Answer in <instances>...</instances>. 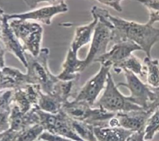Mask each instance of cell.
<instances>
[{
    "instance_id": "6da1fadb",
    "label": "cell",
    "mask_w": 159,
    "mask_h": 141,
    "mask_svg": "<svg viewBox=\"0 0 159 141\" xmlns=\"http://www.w3.org/2000/svg\"><path fill=\"white\" fill-rule=\"evenodd\" d=\"M112 24V41L114 43L130 40L137 44L147 57H151V50L159 40V29L148 24L139 23L114 16L108 13Z\"/></svg>"
},
{
    "instance_id": "7a4b0ae2",
    "label": "cell",
    "mask_w": 159,
    "mask_h": 141,
    "mask_svg": "<svg viewBox=\"0 0 159 141\" xmlns=\"http://www.w3.org/2000/svg\"><path fill=\"white\" fill-rule=\"evenodd\" d=\"M91 12L92 16H96L98 20L94 29L89 52L84 59L86 68L107 52L108 43L112 41V24L108 18V11L94 6L92 7Z\"/></svg>"
},
{
    "instance_id": "3957f363",
    "label": "cell",
    "mask_w": 159,
    "mask_h": 141,
    "mask_svg": "<svg viewBox=\"0 0 159 141\" xmlns=\"http://www.w3.org/2000/svg\"><path fill=\"white\" fill-rule=\"evenodd\" d=\"M49 49L42 48L39 55L33 56L25 52L27 61V73L30 83L39 84L42 91L52 94L56 83L59 81L57 76L53 75L48 68Z\"/></svg>"
},
{
    "instance_id": "277c9868",
    "label": "cell",
    "mask_w": 159,
    "mask_h": 141,
    "mask_svg": "<svg viewBox=\"0 0 159 141\" xmlns=\"http://www.w3.org/2000/svg\"><path fill=\"white\" fill-rule=\"evenodd\" d=\"M61 110L70 119L86 122L94 127L107 126L110 119L116 114L106 111L99 107H94L81 101L67 100Z\"/></svg>"
},
{
    "instance_id": "5b68a950",
    "label": "cell",
    "mask_w": 159,
    "mask_h": 141,
    "mask_svg": "<svg viewBox=\"0 0 159 141\" xmlns=\"http://www.w3.org/2000/svg\"><path fill=\"white\" fill-rule=\"evenodd\" d=\"M9 24L16 37L20 41L25 52L34 57L39 55L41 50L43 27L39 23L32 20L12 19Z\"/></svg>"
},
{
    "instance_id": "8992f818",
    "label": "cell",
    "mask_w": 159,
    "mask_h": 141,
    "mask_svg": "<svg viewBox=\"0 0 159 141\" xmlns=\"http://www.w3.org/2000/svg\"><path fill=\"white\" fill-rule=\"evenodd\" d=\"M93 107H99L114 114L127 112L142 109L132 102L128 96H124L120 92L111 73L108 74L106 84L101 96L97 99Z\"/></svg>"
},
{
    "instance_id": "52a82bcc",
    "label": "cell",
    "mask_w": 159,
    "mask_h": 141,
    "mask_svg": "<svg viewBox=\"0 0 159 141\" xmlns=\"http://www.w3.org/2000/svg\"><path fill=\"white\" fill-rule=\"evenodd\" d=\"M125 77L126 82H120L117 86L127 88L130 94L129 99L134 104H137L143 109L148 111V108L155 98V93L152 88L148 84L143 83L134 73L122 70Z\"/></svg>"
},
{
    "instance_id": "ba28073f",
    "label": "cell",
    "mask_w": 159,
    "mask_h": 141,
    "mask_svg": "<svg viewBox=\"0 0 159 141\" xmlns=\"http://www.w3.org/2000/svg\"><path fill=\"white\" fill-rule=\"evenodd\" d=\"M111 67L109 65H101L98 72L79 89L73 99L84 101L93 107L99 94L105 88L107 78Z\"/></svg>"
},
{
    "instance_id": "9c48e42d",
    "label": "cell",
    "mask_w": 159,
    "mask_h": 141,
    "mask_svg": "<svg viewBox=\"0 0 159 141\" xmlns=\"http://www.w3.org/2000/svg\"><path fill=\"white\" fill-rule=\"evenodd\" d=\"M68 10V6L65 2H63L58 5H50L42 7L24 13L5 14V16L8 20L12 19H20L50 25L52 19L55 16L66 12Z\"/></svg>"
},
{
    "instance_id": "30bf717a",
    "label": "cell",
    "mask_w": 159,
    "mask_h": 141,
    "mask_svg": "<svg viewBox=\"0 0 159 141\" xmlns=\"http://www.w3.org/2000/svg\"><path fill=\"white\" fill-rule=\"evenodd\" d=\"M41 87L37 84L27 83L14 89L12 103L23 113L38 107Z\"/></svg>"
},
{
    "instance_id": "8fae6325",
    "label": "cell",
    "mask_w": 159,
    "mask_h": 141,
    "mask_svg": "<svg viewBox=\"0 0 159 141\" xmlns=\"http://www.w3.org/2000/svg\"><path fill=\"white\" fill-rule=\"evenodd\" d=\"M142 50V48L135 43L125 40L114 43L111 50L99 58L94 62H99L101 65L113 66L128 58L134 51Z\"/></svg>"
},
{
    "instance_id": "7c38bea8",
    "label": "cell",
    "mask_w": 159,
    "mask_h": 141,
    "mask_svg": "<svg viewBox=\"0 0 159 141\" xmlns=\"http://www.w3.org/2000/svg\"><path fill=\"white\" fill-rule=\"evenodd\" d=\"M152 112L143 109L115 114L119 127L133 132H143L147 119Z\"/></svg>"
},
{
    "instance_id": "4fadbf2b",
    "label": "cell",
    "mask_w": 159,
    "mask_h": 141,
    "mask_svg": "<svg viewBox=\"0 0 159 141\" xmlns=\"http://www.w3.org/2000/svg\"><path fill=\"white\" fill-rule=\"evenodd\" d=\"M36 108L30 110L27 113H23L16 105L12 102L9 116L10 128L9 131L19 132L31 125L40 124L39 117L36 112Z\"/></svg>"
},
{
    "instance_id": "5bb4252c",
    "label": "cell",
    "mask_w": 159,
    "mask_h": 141,
    "mask_svg": "<svg viewBox=\"0 0 159 141\" xmlns=\"http://www.w3.org/2000/svg\"><path fill=\"white\" fill-rule=\"evenodd\" d=\"M1 40L5 46L6 51L13 54L26 68L27 61L25 57V51L9 24V20L4 14L2 24L1 25Z\"/></svg>"
},
{
    "instance_id": "9a60e30c",
    "label": "cell",
    "mask_w": 159,
    "mask_h": 141,
    "mask_svg": "<svg viewBox=\"0 0 159 141\" xmlns=\"http://www.w3.org/2000/svg\"><path fill=\"white\" fill-rule=\"evenodd\" d=\"M85 68L84 60H80L77 53L73 52L70 48L62 65V70L57 77L62 81L76 80L80 78V73Z\"/></svg>"
},
{
    "instance_id": "2e32d148",
    "label": "cell",
    "mask_w": 159,
    "mask_h": 141,
    "mask_svg": "<svg viewBox=\"0 0 159 141\" xmlns=\"http://www.w3.org/2000/svg\"><path fill=\"white\" fill-rule=\"evenodd\" d=\"M27 83H30L27 75L19 69L4 66L0 70V91L15 89Z\"/></svg>"
},
{
    "instance_id": "e0dca14e",
    "label": "cell",
    "mask_w": 159,
    "mask_h": 141,
    "mask_svg": "<svg viewBox=\"0 0 159 141\" xmlns=\"http://www.w3.org/2000/svg\"><path fill=\"white\" fill-rule=\"evenodd\" d=\"M98 18L93 16V20L89 24L76 27L74 36L70 45L71 50L78 53V51L83 46L89 43L92 39L95 27L98 22Z\"/></svg>"
},
{
    "instance_id": "ac0fdd59",
    "label": "cell",
    "mask_w": 159,
    "mask_h": 141,
    "mask_svg": "<svg viewBox=\"0 0 159 141\" xmlns=\"http://www.w3.org/2000/svg\"><path fill=\"white\" fill-rule=\"evenodd\" d=\"M94 133L98 141H126L133 132L120 127L96 126Z\"/></svg>"
},
{
    "instance_id": "d6986e66",
    "label": "cell",
    "mask_w": 159,
    "mask_h": 141,
    "mask_svg": "<svg viewBox=\"0 0 159 141\" xmlns=\"http://www.w3.org/2000/svg\"><path fill=\"white\" fill-rule=\"evenodd\" d=\"M64 102L55 94H46L42 91L40 93L38 107L40 110L56 114L61 111Z\"/></svg>"
},
{
    "instance_id": "ffe728a7",
    "label": "cell",
    "mask_w": 159,
    "mask_h": 141,
    "mask_svg": "<svg viewBox=\"0 0 159 141\" xmlns=\"http://www.w3.org/2000/svg\"><path fill=\"white\" fill-rule=\"evenodd\" d=\"M112 68L116 74L120 73L122 70L125 69L140 76H143L146 75L145 66L142 63L140 60L133 54L122 62L113 66Z\"/></svg>"
},
{
    "instance_id": "44dd1931",
    "label": "cell",
    "mask_w": 159,
    "mask_h": 141,
    "mask_svg": "<svg viewBox=\"0 0 159 141\" xmlns=\"http://www.w3.org/2000/svg\"><path fill=\"white\" fill-rule=\"evenodd\" d=\"M145 67L147 84L152 88L159 87V61L146 57L143 60Z\"/></svg>"
},
{
    "instance_id": "7402d4cb",
    "label": "cell",
    "mask_w": 159,
    "mask_h": 141,
    "mask_svg": "<svg viewBox=\"0 0 159 141\" xmlns=\"http://www.w3.org/2000/svg\"><path fill=\"white\" fill-rule=\"evenodd\" d=\"M70 125L75 132L86 141H98L94 133V126L84 122L70 119Z\"/></svg>"
},
{
    "instance_id": "603a6c76",
    "label": "cell",
    "mask_w": 159,
    "mask_h": 141,
    "mask_svg": "<svg viewBox=\"0 0 159 141\" xmlns=\"http://www.w3.org/2000/svg\"><path fill=\"white\" fill-rule=\"evenodd\" d=\"M159 132V107L154 110L147 120L144 130V139L151 140Z\"/></svg>"
},
{
    "instance_id": "cb8c5ba5",
    "label": "cell",
    "mask_w": 159,
    "mask_h": 141,
    "mask_svg": "<svg viewBox=\"0 0 159 141\" xmlns=\"http://www.w3.org/2000/svg\"><path fill=\"white\" fill-rule=\"evenodd\" d=\"M44 129L40 124L31 125L17 133L14 141H35L43 132Z\"/></svg>"
},
{
    "instance_id": "d4e9b609",
    "label": "cell",
    "mask_w": 159,
    "mask_h": 141,
    "mask_svg": "<svg viewBox=\"0 0 159 141\" xmlns=\"http://www.w3.org/2000/svg\"><path fill=\"white\" fill-rule=\"evenodd\" d=\"M141 3L148 11L149 19L147 22L153 25L159 22V0H131Z\"/></svg>"
},
{
    "instance_id": "484cf974",
    "label": "cell",
    "mask_w": 159,
    "mask_h": 141,
    "mask_svg": "<svg viewBox=\"0 0 159 141\" xmlns=\"http://www.w3.org/2000/svg\"><path fill=\"white\" fill-rule=\"evenodd\" d=\"M14 89L0 91V109L11 111Z\"/></svg>"
},
{
    "instance_id": "4316f807",
    "label": "cell",
    "mask_w": 159,
    "mask_h": 141,
    "mask_svg": "<svg viewBox=\"0 0 159 141\" xmlns=\"http://www.w3.org/2000/svg\"><path fill=\"white\" fill-rule=\"evenodd\" d=\"M10 113L11 111L0 109V134L8 131L10 128Z\"/></svg>"
},
{
    "instance_id": "83f0119b",
    "label": "cell",
    "mask_w": 159,
    "mask_h": 141,
    "mask_svg": "<svg viewBox=\"0 0 159 141\" xmlns=\"http://www.w3.org/2000/svg\"><path fill=\"white\" fill-rule=\"evenodd\" d=\"M38 139H41L45 141H74L65 137L49 132L47 130H43V132L39 137Z\"/></svg>"
},
{
    "instance_id": "f1b7e54d",
    "label": "cell",
    "mask_w": 159,
    "mask_h": 141,
    "mask_svg": "<svg viewBox=\"0 0 159 141\" xmlns=\"http://www.w3.org/2000/svg\"><path fill=\"white\" fill-rule=\"evenodd\" d=\"M100 3L107 6L115 9L116 11L121 12L122 8L120 5V2L122 0H97Z\"/></svg>"
},
{
    "instance_id": "f546056e",
    "label": "cell",
    "mask_w": 159,
    "mask_h": 141,
    "mask_svg": "<svg viewBox=\"0 0 159 141\" xmlns=\"http://www.w3.org/2000/svg\"><path fill=\"white\" fill-rule=\"evenodd\" d=\"M152 89L155 93V98L154 101L150 106V107L148 108V111L153 112L155 109L159 107V87L152 88Z\"/></svg>"
},
{
    "instance_id": "4dcf8cb0",
    "label": "cell",
    "mask_w": 159,
    "mask_h": 141,
    "mask_svg": "<svg viewBox=\"0 0 159 141\" xmlns=\"http://www.w3.org/2000/svg\"><path fill=\"white\" fill-rule=\"evenodd\" d=\"M6 49L2 42L1 39H0V70L5 66V53Z\"/></svg>"
},
{
    "instance_id": "1f68e13d",
    "label": "cell",
    "mask_w": 159,
    "mask_h": 141,
    "mask_svg": "<svg viewBox=\"0 0 159 141\" xmlns=\"http://www.w3.org/2000/svg\"><path fill=\"white\" fill-rule=\"evenodd\" d=\"M126 141H147L144 139L143 132H133L126 140Z\"/></svg>"
},
{
    "instance_id": "d6a6232c",
    "label": "cell",
    "mask_w": 159,
    "mask_h": 141,
    "mask_svg": "<svg viewBox=\"0 0 159 141\" xmlns=\"http://www.w3.org/2000/svg\"><path fill=\"white\" fill-rule=\"evenodd\" d=\"M25 4L30 9H33L36 7L37 4L39 3V0H24Z\"/></svg>"
},
{
    "instance_id": "836d02e7",
    "label": "cell",
    "mask_w": 159,
    "mask_h": 141,
    "mask_svg": "<svg viewBox=\"0 0 159 141\" xmlns=\"http://www.w3.org/2000/svg\"><path fill=\"white\" fill-rule=\"evenodd\" d=\"M46 2L50 5H58L65 2L64 0H39V2Z\"/></svg>"
},
{
    "instance_id": "e575fe53",
    "label": "cell",
    "mask_w": 159,
    "mask_h": 141,
    "mask_svg": "<svg viewBox=\"0 0 159 141\" xmlns=\"http://www.w3.org/2000/svg\"><path fill=\"white\" fill-rule=\"evenodd\" d=\"M3 19H4V14L0 15V26L2 25V22H3Z\"/></svg>"
},
{
    "instance_id": "d590c367",
    "label": "cell",
    "mask_w": 159,
    "mask_h": 141,
    "mask_svg": "<svg viewBox=\"0 0 159 141\" xmlns=\"http://www.w3.org/2000/svg\"><path fill=\"white\" fill-rule=\"evenodd\" d=\"M2 14H4V11L2 8L0 7V15H2Z\"/></svg>"
},
{
    "instance_id": "8d00e7d4",
    "label": "cell",
    "mask_w": 159,
    "mask_h": 141,
    "mask_svg": "<svg viewBox=\"0 0 159 141\" xmlns=\"http://www.w3.org/2000/svg\"><path fill=\"white\" fill-rule=\"evenodd\" d=\"M1 35H2V29H1V26H0V39H1Z\"/></svg>"
},
{
    "instance_id": "74e56055",
    "label": "cell",
    "mask_w": 159,
    "mask_h": 141,
    "mask_svg": "<svg viewBox=\"0 0 159 141\" xmlns=\"http://www.w3.org/2000/svg\"><path fill=\"white\" fill-rule=\"evenodd\" d=\"M4 134H5V132H4V133H2V134H0V138H1V137H2L4 135Z\"/></svg>"
},
{
    "instance_id": "f35d334b",
    "label": "cell",
    "mask_w": 159,
    "mask_h": 141,
    "mask_svg": "<svg viewBox=\"0 0 159 141\" xmlns=\"http://www.w3.org/2000/svg\"><path fill=\"white\" fill-rule=\"evenodd\" d=\"M37 141H45V140H41V139H37Z\"/></svg>"
},
{
    "instance_id": "ab89813d",
    "label": "cell",
    "mask_w": 159,
    "mask_h": 141,
    "mask_svg": "<svg viewBox=\"0 0 159 141\" xmlns=\"http://www.w3.org/2000/svg\"><path fill=\"white\" fill-rule=\"evenodd\" d=\"M80 141H86V140H83V139H81Z\"/></svg>"
}]
</instances>
